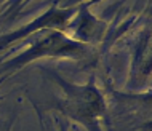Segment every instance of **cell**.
<instances>
[{
	"label": "cell",
	"instance_id": "1",
	"mask_svg": "<svg viewBox=\"0 0 152 131\" xmlns=\"http://www.w3.org/2000/svg\"><path fill=\"white\" fill-rule=\"evenodd\" d=\"M87 51H88L87 43L69 39L61 31L47 29L42 35H39L31 43V47L27 50H24L16 58L3 63L2 69L15 72L18 69L24 67L26 64H29L31 61L39 58H82L83 55H87Z\"/></svg>",
	"mask_w": 152,
	"mask_h": 131
},
{
	"label": "cell",
	"instance_id": "2",
	"mask_svg": "<svg viewBox=\"0 0 152 131\" xmlns=\"http://www.w3.org/2000/svg\"><path fill=\"white\" fill-rule=\"evenodd\" d=\"M59 83L66 95L61 104L63 112H66L69 118L83 123L90 131H99L101 117L106 112V102L93 82L83 87L71 85L64 80H59Z\"/></svg>",
	"mask_w": 152,
	"mask_h": 131
},
{
	"label": "cell",
	"instance_id": "3",
	"mask_svg": "<svg viewBox=\"0 0 152 131\" xmlns=\"http://www.w3.org/2000/svg\"><path fill=\"white\" fill-rule=\"evenodd\" d=\"M75 15L74 8H58V7H51L45 15L39 16L37 19H34L32 24L23 26L21 29L11 32L5 37H0V51L8 45L15 43L16 40H23L27 35L34 34L37 31H43V29H56L61 31L64 27H67V24L71 23V18Z\"/></svg>",
	"mask_w": 152,
	"mask_h": 131
},
{
	"label": "cell",
	"instance_id": "4",
	"mask_svg": "<svg viewBox=\"0 0 152 131\" xmlns=\"http://www.w3.org/2000/svg\"><path fill=\"white\" fill-rule=\"evenodd\" d=\"M67 26L74 31V34L77 37V42H82V43L94 40L102 31V23L90 13L88 5L82 8L80 16L77 19H74L72 24H67Z\"/></svg>",
	"mask_w": 152,
	"mask_h": 131
},
{
	"label": "cell",
	"instance_id": "5",
	"mask_svg": "<svg viewBox=\"0 0 152 131\" xmlns=\"http://www.w3.org/2000/svg\"><path fill=\"white\" fill-rule=\"evenodd\" d=\"M23 2H26V0H11V5H10V10H16L19 5H21Z\"/></svg>",
	"mask_w": 152,
	"mask_h": 131
},
{
	"label": "cell",
	"instance_id": "6",
	"mask_svg": "<svg viewBox=\"0 0 152 131\" xmlns=\"http://www.w3.org/2000/svg\"><path fill=\"white\" fill-rule=\"evenodd\" d=\"M90 2H99V0H90Z\"/></svg>",
	"mask_w": 152,
	"mask_h": 131
}]
</instances>
